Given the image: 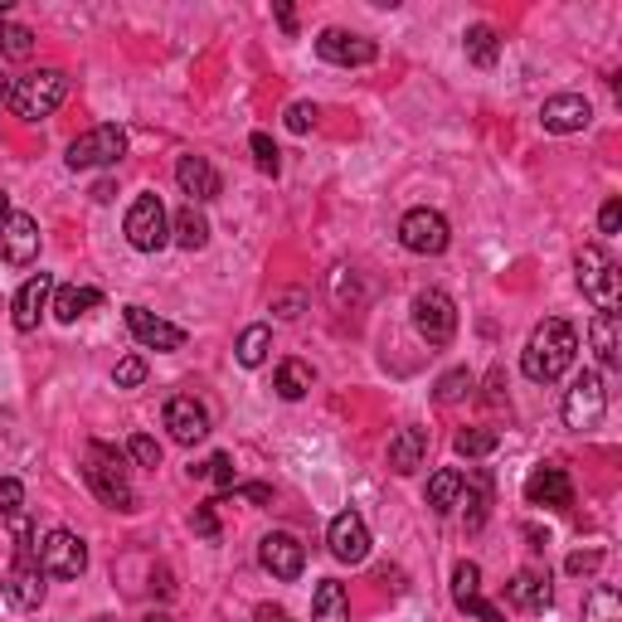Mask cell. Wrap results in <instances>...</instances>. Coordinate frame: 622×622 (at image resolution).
<instances>
[{
	"instance_id": "6da1fadb",
	"label": "cell",
	"mask_w": 622,
	"mask_h": 622,
	"mask_svg": "<svg viewBox=\"0 0 622 622\" xmlns=\"http://www.w3.org/2000/svg\"><path fill=\"white\" fill-rule=\"evenodd\" d=\"M574 356H579V331L559 316H545L540 326L531 331V340H525L521 370H525V380H535V385H555V380L574 365Z\"/></svg>"
},
{
	"instance_id": "7a4b0ae2",
	"label": "cell",
	"mask_w": 622,
	"mask_h": 622,
	"mask_svg": "<svg viewBox=\"0 0 622 622\" xmlns=\"http://www.w3.org/2000/svg\"><path fill=\"white\" fill-rule=\"evenodd\" d=\"M83 476H88L92 496L112 511H137V492H132V476H127V462H122L117 448L108 443H88L83 452Z\"/></svg>"
},
{
	"instance_id": "3957f363",
	"label": "cell",
	"mask_w": 622,
	"mask_h": 622,
	"mask_svg": "<svg viewBox=\"0 0 622 622\" xmlns=\"http://www.w3.org/2000/svg\"><path fill=\"white\" fill-rule=\"evenodd\" d=\"M69 98V74L64 69H39V74L15 78V92H10V112L20 122H39Z\"/></svg>"
},
{
	"instance_id": "277c9868",
	"label": "cell",
	"mask_w": 622,
	"mask_h": 622,
	"mask_svg": "<svg viewBox=\"0 0 622 622\" xmlns=\"http://www.w3.org/2000/svg\"><path fill=\"white\" fill-rule=\"evenodd\" d=\"M574 268H579V287H584L588 302H594L598 311H613L618 307V287H622L613 258H608L598 244H588V248H579Z\"/></svg>"
},
{
	"instance_id": "5b68a950",
	"label": "cell",
	"mask_w": 622,
	"mask_h": 622,
	"mask_svg": "<svg viewBox=\"0 0 622 622\" xmlns=\"http://www.w3.org/2000/svg\"><path fill=\"white\" fill-rule=\"evenodd\" d=\"M127 244L137 253H161L171 244V214H165L161 195H137L127 210Z\"/></svg>"
},
{
	"instance_id": "8992f818",
	"label": "cell",
	"mask_w": 622,
	"mask_h": 622,
	"mask_svg": "<svg viewBox=\"0 0 622 622\" xmlns=\"http://www.w3.org/2000/svg\"><path fill=\"white\" fill-rule=\"evenodd\" d=\"M608 413V389H604V375H594V370H584V375L574 380V389L564 394V423L574 433H588L598 428Z\"/></svg>"
},
{
	"instance_id": "52a82bcc",
	"label": "cell",
	"mask_w": 622,
	"mask_h": 622,
	"mask_svg": "<svg viewBox=\"0 0 622 622\" xmlns=\"http://www.w3.org/2000/svg\"><path fill=\"white\" fill-rule=\"evenodd\" d=\"M122 151H127V132L122 127H92V132H83V137L69 147V171H98V165H117L122 161Z\"/></svg>"
},
{
	"instance_id": "ba28073f",
	"label": "cell",
	"mask_w": 622,
	"mask_h": 622,
	"mask_svg": "<svg viewBox=\"0 0 622 622\" xmlns=\"http://www.w3.org/2000/svg\"><path fill=\"white\" fill-rule=\"evenodd\" d=\"M413 326H419V336L428 340V346H448V340L458 336V307H452V297L438 293V287L419 293L413 297Z\"/></svg>"
},
{
	"instance_id": "9c48e42d",
	"label": "cell",
	"mask_w": 622,
	"mask_h": 622,
	"mask_svg": "<svg viewBox=\"0 0 622 622\" xmlns=\"http://www.w3.org/2000/svg\"><path fill=\"white\" fill-rule=\"evenodd\" d=\"M399 244L409 248V253H419V258H438L443 248L452 244V229H448V220H443L438 210H409L403 214V224H399Z\"/></svg>"
},
{
	"instance_id": "30bf717a",
	"label": "cell",
	"mask_w": 622,
	"mask_h": 622,
	"mask_svg": "<svg viewBox=\"0 0 622 622\" xmlns=\"http://www.w3.org/2000/svg\"><path fill=\"white\" fill-rule=\"evenodd\" d=\"M39 569H45V579H78L83 569H88V545L78 540L74 531H49L45 540H39Z\"/></svg>"
},
{
	"instance_id": "8fae6325",
	"label": "cell",
	"mask_w": 622,
	"mask_h": 622,
	"mask_svg": "<svg viewBox=\"0 0 622 622\" xmlns=\"http://www.w3.org/2000/svg\"><path fill=\"white\" fill-rule=\"evenodd\" d=\"M258 564H263L273 579L293 584V579H302V569H307V545L287 531H273V535L258 540Z\"/></svg>"
},
{
	"instance_id": "7c38bea8",
	"label": "cell",
	"mask_w": 622,
	"mask_h": 622,
	"mask_svg": "<svg viewBox=\"0 0 622 622\" xmlns=\"http://www.w3.org/2000/svg\"><path fill=\"white\" fill-rule=\"evenodd\" d=\"M316 54L326 59V64H340V69H365L380 59V45L365 35H350V29H321Z\"/></svg>"
},
{
	"instance_id": "4fadbf2b",
	"label": "cell",
	"mask_w": 622,
	"mask_h": 622,
	"mask_svg": "<svg viewBox=\"0 0 622 622\" xmlns=\"http://www.w3.org/2000/svg\"><path fill=\"white\" fill-rule=\"evenodd\" d=\"M165 428H171V438L181 443V448H195V443L210 438V413H204V403L195 399V394H175V399L165 403Z\"/></svg>"
},
{
	"instance_id": "5bb4252c",
	"label": "cell",
	"mask_w": 622,
	"mask_h": 622,
	"mask_svg": "<svg viewBox=\"0 0 622 622\" xmlns=\"http://www.w3.org/2000/svg\"><path fill=\"white\" fill-rule=\"evenodd\" d=\"M452 604H458L462 613H472L476 622H506L501 608H492V604L482 598V569H476L472 559L452 564Z\"/></svg>"
},
{
	"instance_id": "9a60e30c",
	"label": "cell",
	"mask_w": 622,
	"mask_h": 622,
	"mask_svg": "<svg viewBox=\"0 0 622 622\" xmlns=\"http://www.w3.org/2000/svg\"><path fill=\"white\" fill-rule=\"evenodd\" d=\"M540 122L555 137H569V132H584L588 122H594V108H588L584 92H555V98H545Z\"/></svg>"
},
{
	"instance_id": "2e32d148",
	"label": "cell",
	"mask_w": 622,
	"mask_h": 622,
	"mask_svg": "<svg viewBox=\"0 0 622 622\" xmlns=\"http://www.w3.org/2000/svg\"><path fill=\"white\" fill-rule=\"evenodd\" d=\"M5 598L15 608H39L45 604V569H39V559L29 555V549H20V559L10 564V574H5Z\"/></svg>"
},
{
	"instance_id": "e0dca14e",
	"label": "cell",
	"mask_w": 622,
	"mask_h": 622,
	"mask_svg": "<svg viewBox=\"0 0 622 622\" xmlns=\"http://www.w3.org/2000/svg\"><path fill=\"white\" fill-rule=\"evenodd\" d=\"M0 258H5L10 268H29L39 258V224L29 220V214H10V220L0 224Z\"/></svg>"
},
{
	"instance_id": "ac0fdd59",
	"label": "cell",
	"mask_w": 622,
	"mask_h": 622,
	"mask_svg": "<svg viewBox=\"0 0 622 622\" xmlns=\"http://www.w3.org/2000/svg\"><path fill=\"white\" fill-rule=\"evenodd\" d=\"M525 501L549 506V511H569L574 506V482H569L564 467H535L531 482H525Z\"/></svg>"
},
{
	"instance_id": "d6986e66",
	"label": "cell",
	"mask_w": 622,
	"mask_h": 622,
	"mask_svg": "<svg viewBox=\"0 0 622 622\" xmlns=\"http://www.w3.org/2000/svg\"><path fill=\"white\" fill-rule=\"evenodd\" d=\"M326 545H331V555H336L340 564H360V559L370 555V531H365V521H360L356 511H340L336 521H331V531H326Z\"/></svg>"
},
{
	"instance_id": "ffe728a7",
	"label": "cell",
	"mask_w": 622,
	"mask_h": 622,
	"mask_svg": "<svg viewBox=\"0 0 622 622\" xmlns=\"http://www.w3.org/2000/svg\"><path fill=\"white\" fill-rule=\"evenodd\" d=\"M127 331L141 340L147 350H181L185 346V331L171 326V321H161L156 311L147 307H127Z\"/></svg>"
},
{
	"instance_id": "44dd1931",
	"label": "cell",
	"mask_w": 622,
	"mask_h": 622,
	"mask_svg": "<svg viewBox=\"0 0 622 622\" xmlns=\"http://www.w3.org/2000/svg\"><path fill=\"white\" fill-rule=\"evenodd\" d=\"M49 297H54V277H49V273L29 277V283L15 293V302H10V321H15V331H35L39 316H45V307H49Z\"/></svg>"
},
{
	"instance_id": "7402d4cb",
	"label": "cell",
	"mask_w": 622,
	"mask_h": 622,
	"mask_svg": "<svg viewBox=\"0 0 622 622\" xmlns=\"http://www.w3.org/2000/svg\"><path fill=\"white\" fill-rule=\"evenodd\" d=\"M506 594H511V604L525 608V613H545V608L555 604V588H549L545 569H515L511 584H506Z\"/></svg>"
},
{
	"instance_id": "603a6c76",
	"label": "cell",
	"mask_w": 622,
	"mask_h": 622,
	"mask_svg": "<svg viewBox=\"0 0 622 622\" xmlns=\"http://www.w3.org/2000/svg\"><path fill=\"white\" fill-rule=\"evenodd\" d=\"M175 181H181V190L190 195V204L220 195V171H214L204 156H181V161H175Z\"/></svg>"
},
{
	"instance_id": "cb8c5ba5",
	"label": "cell",
	"mask_w": 622,
	"mask_h": 622,
	"mask_svg": "<svg viewBox=\"0 0 622 622\" xmlns=\"http://www.w3.org/2000/svg\"><path fill=\"white\" fill-rule=\"evenodd\" d=\"M423 458H428V428H399L394 433V443H389V472H399V476H409V472H419Z\"/></svg>"
},
{
	"instance_id": "d4e9b609",
	"label": "cell",
	"mask_w": 622,
	"mask_h": 622,
	"mask_svg": "<svg viewBox=\"0 0 622 622\" xmlns=\"http://www.w3.org/2000/svg\"><path fill=\"white\" fill-rule=\"evenodd\" d=\"M311 622H350V594L336 579H321L311 594Z\"/></svg>"
},
{
	"instance_id": "484cf974",
	"label": "cell",
	"mask_w": 622,
	"mask_h": 622,
	"mask_svg": "<svg viewBox=\"0 0 622 622\" xmlns=\"http://www.w3.org/2000/svg\"><path fill=\"white\" fill-rule=\"evenodd\" d=\"M98 307H102V293H98V287H78V283L54 287V316L64 321V326H74L78 316H88V311H98Z\"/></svg>"
},
{
	"instance_id": "4316f807",
	"label": "cell",
	"mask_w": 622,
	"mask_h": 622,
	"mask_svg": "<svg viewBox=\"0 0 622 622\" xmlns=\"http://www.w3.org/2000/svg\"><path fill=\"white\" fill-rule=\"evenodd\" d=\"M462 486H467V482H462L458 467H443V472H433V476H428V506H433L438 515H448L452 506L462 501Z\"/></svg>"
},
{
	"instance_id": "83f0119b",
	"label": "cell",
	"mask_w": 622,
	"mask_h": 622,
	"mask_svg": "<svg viewBox=\"0 0 622 622\" xmlns=\"http://www.w3.org/2000/svg\"><path fill=\"white\" fill-rule=\"evenodd\" d=\"M588 336H594V350L598 360H604V370H618L622 356H618V311H598L594 326H588Z\"/></svg>"
},
{
	"instance_id": "f1b7e54d",
	"label": "cell",
	"mask_w": 622,
	"mask_h": 622,
	"mask_svg": "<svg viewBox=\"0 0 622 622\" xmlns=\"http://www.w3.org/2000/svg\"><path fill=\"white\" fill-rule=\"evenodd\" d=\"M175 244L185 248V253H200L204 244H210V220H204L200 210H195V204H185L181 214H175Z\"/></svg>"
},
{
	"instance_id": "f546056e",
	"label": "cell",
	"mask_w": 622,
	"mask_h": 622,
	"mask_svg": "<svg viewBox=\"0 0 622 622\" xmlns=\"http://www.w3.org/2000/svg\"><path fill=\"white\" fill-rule=\"evenodd\" d=\"M273 389H277V399H287V403L307 399L311 365H307V360H283V365H277V375H273Z\"/></svg>"
},
{
	"instance_id": "4dcf8cb0",
	"label": "cell",
	"mask_w": 622,
	"mask_h": 622,
	"mask_svg": "<svg viewBox=\"0 0 622 622\" xmlns=\"http://www.w3.org/2000/svg\"><path fill=\"white\" fill-rule=\"evenodd\" d=\"M462 49H467V59H472L476 69H492L496 59H501V35H496L492 25H472L467 29V39H462Z\"/></svg>"
},
{
	"instance_id": "1f68e13d",
	"label": "cell",
	"mask_w": 622,
	"mask_h": 622,
	"mask_svg": "<svg viewBox=\"0 0 622 622\" xmlns=\"http://www.w3.org/2000/svg\"><path fill=\"white\" fill-rule=\"evenodd\" d=\"M268 350H273V326H248L244 336H238L234 356H238V365L258 370V365H263V360H268Z\"/></svg>"
},
{
	"instance_id": "d6a6232c",
	"label": "cell",
	"mask_w": 622,
	"mask_h": 622,
	"mask_svg": "<svg viewBox=\"0 0 622 622\" xmlns=\"http://www.w3.org/2000/svg\"><path fill=\"white\" fill-rule=\"evenodd\" d=\"M584 622H622V594L608 584H598L584 604Z\"/></svg>"
},
{
	"instance_id": "836d02e7",
	"label": "cell",
	"mask_w": 622,
	"mask_h": 622,
	"mask_svg": "<svg viewBox=\"0 0 622 622\" xmlns=\"http://www.w3.org/2000/svg\"><path fill=\"white\" fill-rule=\"evenodd\" d=\"M29 54H35V29L0 20V59H29Z\"/></svg>"
},
{
	"instance_id": "e575fe53",
	"label": "cell",
	"mask_w": 622,
	"mask_h": 622,
	"mask_svg": "<svg viewBox=\"0 0 622 622\" xmlns=\"http://www.w3.org/2000/svg\"><path fill=\"white\" fill-rule=\"evenodd\" d=\"M472 389H476L472 370L458 365V370H448V375L438 380V389H433V399H438V403H458V399H467V394H472Z\"/></svg>"
},
{
	"instance_id": "d590c367",
	"label": "cell",
	"mask_w": 622,
	"mask_h": 622,
	"mask_svg": "<svg viewBox=\"0 0 622 622\" xmlns=\"http://www.w3.org/2000/svg\"><path fill=\"white\" fill-rule=\"evenodd\" d=\"M496 448H501V433H496V428L458 433V452H462V458H486V452H496Z\"/></svg>"
},
{
	"instance_id": "8d00e7d4",
	"label": "cell",
	"mask_w": 622,
	"mask_h": 622,
	"mask_svg": "<svg viewBox=\"0 0 622 622\" xmlns=\"http://www.w3.org/2000/svg\"><path fill=\"white\" fill-rule=\"evenodd\" d=\"M190 476H210V482L220 486V492H229V486H238V476H234V458H229V452H214V458L204 462V467H190Z\"/></svg>"
},
{
	"instance_id": "74e56055",
	"label": "cell",
	"mask_w": 622,
	"mask_h": 622,
	"mask_svg": "<svg viewBox=\"0 0 622 622\" xmlns=\"http://www.w3.org/2000/svg\"><path fill=\"white\" fill-rule=\"evenodd\" d=\"M248 147H253V161H258V171H263V175L283 171V156H277V147H273V137H268V132H253V137H248Z\"/></svg>"
},
{
	"instance_id": "f35d334b",
	"label": "cell",
	"mask_w": 622,
	"mask_h": 622,
	"mask_svg": "<svg viewBox=\"0 0 622 622\" xmlns=\"http://www.w3.org/2000/svg\"><path fill=\"white\" fill-rule=\"evenodd\" d=\"M141 380H147V360H141V356L117 360V370H112V385H117V389H137Z\"/></svg>"
},
{
	"instance_id": "ab89813d",
	"label": "cell",
	"mask_w": 622,
	"mask_h": 622,
	"mask_svg": "<svg viewBox=\"0 0 622 622\" xmlns=\"http://www.w3.org/2000/svg\"><path fill=\"white\" fill-rule=\"evenodd\" d=\"M127 452H132V462L137 467H161V443L147 438V433H137V438L127 443Z\"/></svg>"
},
{
	"instance_id": "60d3db41",
	"label": "cell",
	"mask_w": 622,
	"mask_h": 622,
	"mask_svg": "<svg viewBox=\"0 0 622 622\" xmlns=\"http://www.w3.org/2000/svg\"><path fill=\"white\" fill-rule=\"evenodd\" d=\"M25 506V486L15 476H0V515H15Z\"/></svg>"
},
{
	"instance_id": "b9f144b4",
	"label": "cell",
	"mask_w": 622,
	"mask_h": 622,
	"mask_svg": "<svg viewBox=\"0 0 622 622\" xmlns=\"http://www.w3.org/2000/svg\"><path fill=\"white\" fill-rule=\"evenodd\" d=\"M598 564H604V549H574V555L564 559V569H569L574 579H579V574H594Z\"/></svg>"
},
{
	"instance_id": "7bdbcfd3",
	"label": "cell",
	"mask_w": 622,
	"mask_h": 622,
	"mask_svg": "<svg viewBox=\"0 0 622 622\" xmlns=\"http://www.w3.org/2000/svg\"><path fill=\"white\" fill-rule=\"evenodd\" d=\"M316 117H321L316 102H293V108H287V127L293 132H311L316 127Z\"/></svg>"
},
{
	"instance_id": "ee69618b",
	"label": "cell",
	"mask_w": 622,
	"mask_h": 622,
	"mask_svg": "<svg viewBox=\"0 0 622 622\" xmlns=\"http://www.w3.org/2000/svg\"><path fill=\"white\" fill-rule=\"evenodd\" d=\"M195 531H200L204 540H220V521H214V501L195 506Z\"/></svg>"
},
{
	"instance_id": "f6af8a7d",
	"label": "cell",
	"mask_w": 622,
	"mask_h": 622,
	"mask_svg": "<svg viewBox=\"0 0 622 622\" xmlns=\"http://www.w3.org/2000/svg\"><path fill=\"white\" fill-rule=\"evenodd\" d=\"M618 229H622V200L613 195V200L598 210V234H618Z\"/></svg>"
},
{
	"instance_id": "bcb514c9",
	"label": "cell",
	"mask_w": 622,
	"mask_h": 622,
	"mask_svg": "<svg viewBox=\"0 0 622 622\" xmlns=\"http://www.w3.org/2000/svg\"><path fill=\"white\" fill-rule=\"evenodd\" d=\"M229 492L253 506H273V486H263V482H244V486H229Z\"/></svg>"
},
{
	"instance_id": "7dc6e473",
	"label": "cell",
	"mask_w": 622,
	"mask_h": 622,
	"mask_svg": "<svg viewBox=\"0 0 622 622\" xmlns=\"http://www.w3.org/2000/svg\"><path fill=\"white\" fill-rule=\"evenodd\" d=\"M253 622H293V613H287V608H273V604H263L253 613Z\"/></svg>"
},
{
	"instance_id": "c3c4849f",
	"label": "cell",
	"mask_w": 622,
	"mask_h": 622,
	"mask_svg": "<svg viewBox=\"0 0 622 622\" xmlns=\"http://www.w3.org/2000/svg\"><path fill=\"white\" fill-rule=\"evenodd\" d=\"M277 25H283L287 35H297V10L293 5H277Z\"/></svg>"
},
{
	"instance_id": "681fc988",
	"label": "cell",
	"mask_w": 622,
	"mask_h": 622,
	"mask_svg": "<svg viewBox=\"0 0 622 622\" xmlns=\"http://www.w3.org/2000/svg\"><path fill=\"white\" fill-rule=\"evenodd\" d=\"M10 92H15V78L0 69V108H10Z\"/></svg>"
},
{
	"instance_id": "f907efd6",
	"label": "cell",
	"mask_w": 622,
	"mask_h": 622,
	"mask_svg": "<svg viewBox=\"0 0 622 622\" xmlns=\"http://www.w3.org/2000/svg\"><path fill=\"white\" fill-rule=\"evenodd\" d=\"M277 307H283V316H297V307H302V297H297V293H287Z\"/></svg>"
},
{
	"instance_id": "816d5d0a",
	"label": "cell",
	"mask_w": 622,
	"mask_h": 622,
	"mask_svg": "<svg viewBox=\"0 0 622 622\" xmlns=\"http://www.w3.org/2000/svg\"><path fill=\"white\" fill-rule=\"evenodd\" d=\"M141 622H175V618H171V613H147Z\"/></svg>"
},
{
	"instance_id": "f5cc1de1",
	"label": "cell",
	"mask_w": 622,
	"mask_h": 622,
	"mask_svg": "<svg viewBox=\"0 0 622 622\" xmlns=\"http://www.w3.org/2000/svg\"><path fill=\"white\" fill-rule=\"evenodd\" d=\"M10 220V200H5V195H0V224H5Z\"/></svg>"
}]
</instances>
